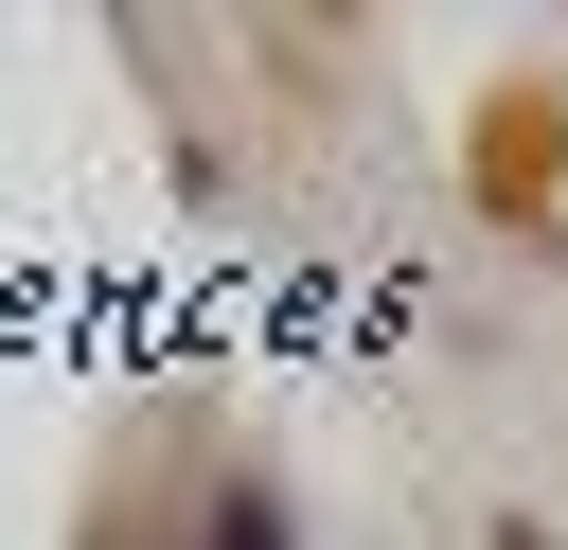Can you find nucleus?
<instances>
[{
	"label": "nucleus",
	"mask_w": 568,
	"mask_h": 550,
	"mask_svg": "<svg viewBox=\"0 0 568 550\" xmlns=\"http://www.w3.org/2000/svg\"><path fill=\"white\" fill-rule=\"evenodd\" d=\"M497 550H550V532H532V515H497Z\"/></svg>",
	"instance_id": "nucleus-2"
},
{
	"label": "nucleus",
	"mask_w": 568,
	"mask_h": 550,
	"mask_svg": "<svg viewBox=\"0 0 568 550\" xmlns=\"http://www.w3.org/2000/svg\"><path fill=\"white\" fill-rule=\"evenodd\" d=\"M213 550H302V515H284L266 479H213Z\"/></svg>",
	"instance_id": "nucleus-1"
}]
</instances>
